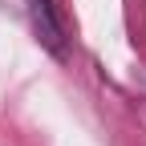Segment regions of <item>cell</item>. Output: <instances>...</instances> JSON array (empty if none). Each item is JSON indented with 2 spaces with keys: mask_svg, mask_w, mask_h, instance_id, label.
<instances>
[{
  "mask_svg": "<svg viewBox=\"0 0 146 146\" xmlns=\"http://www.w3.org/2000/svg\"><path fill=\"white\" fill-rule=\"evenodd\" d=\"M29 16H33V33L53 57H65V29L61 16L53 8V0H29Z\"/></svg>",
  "mask_w": 146,
  "mask_h": 146,
  "instance_id": "cell-1",
  "label": "cell"
}]
</instances>
